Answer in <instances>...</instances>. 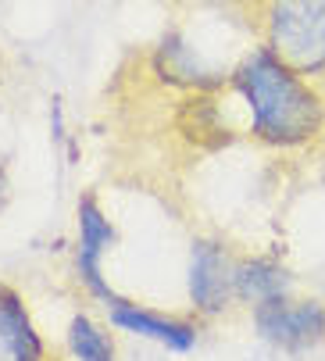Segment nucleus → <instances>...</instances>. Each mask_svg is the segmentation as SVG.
<instances>
[{
    "label": "nucleus",
    "mask_w": 325,
    "mask_h": 361,
    "mask_svg": "<svg viewBox=\"0 0 325 361\" xmlns=\"http://www.w3.org/2000/svg\"><path fill=\"white\" fill-rule=\"evenodd\" d=\"M236 90L250 111V133L272 147H304L325 126V104L307 75L279 61L268 47L236 68Z\"/></svg>",
    "instance_id": "1"
},
{
    "label": "nucleus",
    "mask_w": 325,
    "mask_h": 361,
    "mask_svg": "<svg viewBox=\"0 0 325 361\" xmlns=\"http://www.w3.org/2000/svg\"><path fill=\"white\" fill-rule=\"evenodd\" d=\"M268 50L300 75L325 72V0H268Z\"/></svg>",
    "instance_id": "2"
},
{
    "label": "nucleus",
    "mask_w": 325,
    "mask_h": 361,
    "mask_svg": "<svg viewBox=\"0 0 325 361\" xmlns=\"http://www.w3.org/2000/svg\"><path fill=\"white\" fill-rule=\"evenodd\" d=\"M254 322L261 329L264 340H272L286 350H300L307 343H314L325 329V312L314 304V300H286L283 297H272V300H261L257 312H254Z\"/></svg>",
    "instance_id": "3"
},
{
    "label": "nucleus",
    "mask_w": 325,
    "mask_h": 361,
    "mask_svg": "<svg viewBox=\"0 0 325 361\" xmlns=\"http://www.w3.org/2000/svg\"><path fill=\"white\" fill-rule=\"evenodd\" d=\"M107 243H115V229H111V222L100 215L97 204L86 197V200L79 204V276H82V283H86L97 297L107 300V307H111V304L122 300V297H115L111 286H107L104 276H100V250H104Z\"/></svg>",
    "instance_id": "4"
},
{
    "label": "nucleus",
    "mask_w": 325,
    "mask_h": 361,
    "mask_svg": "<svg viewBox=\"0 0 325 361\" xmlns=\"http://www.w3.org/2000/svg\"><path fill=\"white\" fill-rule=\"evenodd\" d=\"M233 272L226 265V254L214 243H200L193 250V272H190V293L200 312H222L233 293Z\"/></svg>",
    "instance_id": "5"
},
{
    "label": "nucleus",
    "mask_w": 325,
    "mask_h": 361,
    "mask_svg": "<svg viewBox=\"0 0 325 361\" xmlns=\"http://www.w3.org/2000/svg\"><path fill=\"white\" fill-rule=\"evenodd\" d=\"M0 357L4 361H43V343L15 290L0 286Z\"/></svg>",
    "instance_id": "6"
},
{
    "label": "nucleus",
    "mask_w": 325,
    "mask_h": 361,
    "mask_svg": "<svg viewBox=\"0 0 325 361\" xmlns=\"http://www.w3.org/2000/svg\"><path fill=\"white\" fill-rule=\"evenodd\" d=\"M111 322L122 326V329H129V333H140V336H150V340L168 343L172 350H190L193 340H197L193 326L161 319V315L143 312L140 304H129V300H115V304H111Z\"/></svg>",
    "instance_id": "7"
},
{
    "label": "nucleus",
    "mask_w": 325,
    "mask_h": 361,
    "mask_svg": "<svg viewBox=\"0 0 325 361\" xmlns=\"http://www.w3.org/2000/svg\"><path fill=\"white\" fill-rule=\"evenodd\" d=\"M233 286L243 300H272L286 293V272L272 262H243L233 269Z\"/></svg>",
    "instance_id": "8"
},
{
    "label": "nucleus",
    "mask_w": 325,
    "mask_h": 361,
    "mask_svg": "<svg viewBox=\"0 0 325 361\" xmlns=\"http://www.w3.org/2000/svg\"><path fill=\"white\" fill-rule=\"evenodd\" d=\"M68 347L79 361H115V347L107 340V333L90 322L86 315H75L68 326Z\"/></svg>",
    "instance_id": "9"
},
{
    "label": "nucleus",
    "mask_w": 325,
    "mask_h": 361,
    "mask_svg": "<svg viewBox=\"0 0 325 361\" xmlns=\"http://www.w3.org/2000/svg\"><path fill=\"white\" fill-rule=\"evenodd\" d=\"M4 190H8V183H4V169H0V204H4Z\"/></svg>",
    "instance_id": "10"
}]
</instances>
